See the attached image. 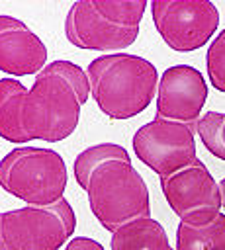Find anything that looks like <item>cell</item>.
<instances>
[{"instance_id": "6da1fadb", "label": "cell", "mask_w": 225, "mask_h": 250, "mask_svg": "<svg viewBox=\"0 0 225 250\" xmlns=\"http://www.w3.org/2000/svg\"><path fill=\"white\" fill-rule=\"evenodd\" d=\"M84 98L61 72L57 61L25 88L18 78H0V137L8 143H59L74 133Z\"/></svg>"}, {"instance_id": "7a4b0ae2", "label": "cell", "mask_w": 225, "mask_h": 250, "mask_svg": "<svg viewBox=\"0 0 225 250\" xmlns=\"http://www.w3.org/2000/svg\"><path fill=\"white\" fill-rule=\"evenodd\" d=\"M90 98L110 119H131L145 111L158 88L153 62L131 53H108L90 61Z\"/></svg>"}, {"instance_id": "3957f363", "label": "cell", "mask_w": 225, "mask_h": 250, "mask_svg": "<svg viewBox=\"0 0 225 250\" xmlns=\"http://www.w3.org/2000/svg\"><path fill=\"white\" fill-rule=\"evenodd\" d=\"M145 0H80L65 18V35L78 49L123 51L139 35V23L147 10Z\"/></svg>"}, {"instance_id": "277c9868", "label": "cell", "mask_w": 225, "mask_h": 250, "mask_svg": "<svg viewBox=\"0 0 225 250\" xmlns=\"http://www.w3.org/2000/svg\"><path fill=\"white\" fill-rule=\"evenodd\" d=\"M86 195L92 215L112 234L135 219L151 217L147 184L131 160L100 164L90 176Z\"/></svg>"}, {"instance_id": "5b68a950", "label": "cell", "mask_w": 225, "mask_h": 250, "mask_svg": "<svg viewBox=\"0 0 225 250\" xmlns=\"http://www.w3.org/2000/svg\"><path fill=\"white\" fill-rule=\"evenodd\" d=\"M67 164L51 148L20 146L0 160V188L33 207H49L63 199Z\"/></svg>"}, {"instance_id": "8992f818", "label": "cell", "mask_w": 225, "mask_h": 250, "mask_svg": "<svg viewBox=\"0 0 225 250\" xmlns=\"http://www.w3.org/2000/svg\"><path fill=\"white\" fill-rule=\"evenodd\" d=\"M0 229L12 250H59L76 229L70 203L63 197L49 207H20L4 211Z\"/></svg>"}, {"instance_id": "52a82bcc", "label": "cell", "mask_w": 225, "mask_h": 250, "mask_svg": "<svg viewBox=\"0 0 225 250\" xmlns=\"http://www.w3.org/2000/svg\"><path fill=\"white\" fill-rule=\"evenodd\" d=\"M151 12L158 35L178 53L203 47L219 27V10L209 0H155Z\"/></svg>"}, {"instance_id": "ba28073f", "label": "cell", "mask_w": 225, "mask_h": 250, "mask_svg": "<svg viewBox=\"0 0 225 250\" xmlns=\"http://www.w3.org/2000/svg\"><path fill=\"white\" fill-rule=\"evenodd\" d=\"M194 135L196 125L155 115V119L141 125L133 135V150L145 166L157 172L158 178H164L198 158Z\"/></svg>"}, {"instance_id": "9c48e42d", "label": "cell", "mask_w": 225, "mask_h": 250, "mask_svg": "<svg viewBox=\"0 0 225 250\" xmlns=\"http://www.w3.org/2000/svg\"><path fill=\"white\" fill-rule=\"evenodd\" d=\"M160 189L168 207L180 217V221L207 219L221 213L219 184L200 158L190 166L160 178Z\"/></svg>"}, {"instance_id": "30bf717a", "label": "cell", "mask_w": 225, "mask_h": 250, "mask_svg": "<svg viewBox=\"0 0 225 250\" xmlns=\"http://www.w3.org/2000/svg\"><path fill=\"white\" fill-rule=\"evenodd\" d=\"M207 100L203 74L190 64L168 66L157 88V117L196 125Z\"/></svg>"}, {"instance_id": "8fae6325", "label": "cell", "mask_w": 225, "mask_h": 250, "mask_svg": "<svg viewBox=\"0 0 225 250\" xmlns=\"http://www.w3.org/2000/svg\"><path fill=\"white\" fill-rule=\"evenodd\" d=\"M45 66V43L22 20L0 14V70L12 78L39 74Z\"/></svg>"}, {"instance_id": "7c38bea8", "label": "cell", "mask_w": 225, "mask_h": 250, "mask_svg": "<svg viewBox=\"0 0 225 250\" xmlns=\"http://www.w3.org/2000/svg\"><path fill=\"white\" fill-rule=\"evenodd\" d=\"M112 250H172L164 227L153 217L135 219L112 234Z\"/></svg>"}, {"instance_id": "4fadbf2b", "label": "cell", "mask_w": 225, "mask_h": 250, "mask_svg": "<svg viewBox=\"0 0 225 250\" xmlns=\"http://www.w3.org/2000/svg\"><path fill=\"white\" fill-rule=\"evenodd\" d=\"M176 250H225V215L180 221L176 229Z\"/></svg>"}, {"instance_id": "5bb4252c", "label": "cell", "mask_w": 225, "mask_h": 250, "mask_svg": "<svg viewBox=\"0 0 225 250\" xmlns=\"http://www.w3.org/2000/svg\"><path fill=\"white\" fill-rule=\"evenodd\" d=\"M108 160H131V156L121 145H115V143H100V145L88 146L74 158V164H72L76 184L86 191L92 172Z\"/></svg>"}, {"instance_id": "9a60e30c", "label": "cell", "mask_w": 225, "mask_h": 250, "mask_svg": "<svg viewBox=\"0 0 225 250\" xmlns=\"http://www.w3.org/2000/svg\"><path fill=\"white\" fill-rule=\"evenodd\" d=\"M225 113L221 111H205L198 123L196 133L200 135L203 146L219 160H225Z\"/></svg>"}, {"instance_id": "2e32d148", "label": "cell", "mask_w": 225, "mask_h": 250, "mask_svg": "<svg viewBox=\"0 0 225 250\" xmlns=\"http://www.w3.org/2000/svg\"><path fill=\"white\" fill-rule=\"evenodd\" d=\"M207 78L211 86L225 94V29L215 35L205 55Z\"/></svg>"}, {"instance_id": "e0dca14e", "label": "cell", "mask_w": 225, "mask_h": 250, "mask_svg": "<svg viewBox=\"0 0 225 250\" xmlns=\"http://www.w3.org/2000/svg\"><path fill=\"white\" fill-rule=\"evenodd\" d=\"M65 250H104V246L94 240V238H88V236H74L67 242Z\"/></svg>"}, {"instance_id": "ac0fdd59", "label": "cell", "mask_w": 225, "mask_h": 250, "mask_svg": "<svg viewBox=\"0 0 225 250\" xmlns=\"http://www.w3.org/2000/svg\"><path fill=\"white\" fill-rule=\"evenodd\" d=\"M219 191H221V205L225 209V178L219 182Z\"/></svg>"}, {"instance_id": "d6986e66", "label": "cell", "mask_w": 225, "mask_h": 250, "mask_svg": "<svg viewBox=\"0 0 225 250\" xmlns=\"http://www.w3.org/2000/svg\"><path fill=\"white\" fill-rule=\"evenodd\" d=\"M0 217H2V213H0ZM0 250H12L8 244H6V240H4V236H2V229H0Z\"/></svg>"}, {"instance_id": "ffe728a7", "label": "cell", "mask_w": 225, "mask_h": 250, "mask_svg": "<svg viewBox=\"0 0 225 250\" xmlns=\"http://www.w3.org/2000/svg\"><path fill=\"white\" fill-rule=\"evenodd\" d=\"M223 137H225V131H223Z\"/></svg>"}]
</instances>
